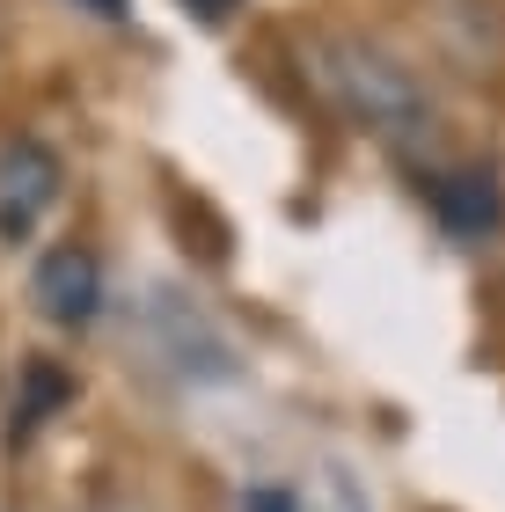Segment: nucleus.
I'll use <instances>...</instances> for the list:
<instances>
[{"label":"nucleus","instance_id":"obj_4","mask_svg":"<svg viewBox=\"0 0 505 512\" xmlns=\"http://www.w3.org/2000/svg\"><path fill=\"white\" fill-rule=\"evenodd\" d=\"M425 205L454 242H484L505 227V183L491 161H462V169H432L425 176Z\"/></svg>","mask_w":505,"mask_h":512},{"label":"nucleus","instance_id":"obj_1","mask_svg":"<svg viewBox=\"0 0 505 512\" xmlns=\"http://www.w3.org/2000/svg\"><path fill=\"white\" fill-rule=\"evenodd\" d=\"M308 66L323 81V96L352 118L359 132H374L388 154H418L432 139V96L396 52L366 44L359 30H323L308 44Z\"/></svg>","mask_w":505,"mask_h":512},{"label":"nucleus","instance_id":"obj_7","mask_svg":"<svg viewBox=\"0 0 505 512\" xmlns=\"http://www.w3.org/2000/svg\"><path fill=\"white\" fill-rule=\"evenodd\" d=\"M183 8H191L198 22H227V15H235V8H242V0H183Z\"/></svg>","mask_w":505,"mask_h":512},{"label":"nucleus","instance_id":"obj_3","mask_svg":"<svg viewBox=\"0 0 505 512\" xmlns=\"http://www.w3.org/2000/svg\"><path fill=\"white\" fill-rule=\"evenodd\" d=\"M30 308L52 330H88L103 315V264L88 242H52L30 264Z\"/></svg>","mask_w":505,"mask_h":512},{"label":"nucleus","instance_id":"obj_6","mask_svg":"<svg viewBox=\"0 0 505 512\" xmlns=\"http://www.w3.org/2000/svg\"><path fill=\"white\" fill-rule=\"evenodd\" d=\"M235 512H301V498H293L286 483H249Z\"/></svg>","mask_w":505,"mask_h":512},{"label":"nucleus","instance_id":"obj_8","mask_svg":"<svg viewBox=\"0 0 505 512\" xmlns=\"http://www.w3.org/2000/svg\"><path fill=\"white\" fill-rule=\"evenodd\" d=\"M81 8H96L103 22H118V15H125V0H81Z\"/></svg>","mask_w":505,"mask_h":512},{"label":"nucleus","instance_id":"obj_5","mask_svg":"<svg viewBox=\"0 0 505 512\" xmlns=\"http://www.w3.org/2000/svg\"><path fill=\"white\" fill-rule=\"evenodd\" d=\"M66 395H74V374H59L52 359H30V366H22V403H15V439H30Z\"/></svg>","mask_w":505,"mask_h":512},{"label":"nucleus","instance_id":"obj_2","mask_svg":"<svg viewBox=\"0 0 505 512\" xmlns=\"http://www.w3.org/2000/svg\"><path fill=\"white\" fill-rule=\"evenodd\" d=\"M66 191V161L44 147L37 132H15V139H0V242H30L44 213L59 205Z\"/></svg>","mask_w":505,"mask_h":512},{"label":"nucleus","instance_id":"obj_9","mask_svg":"<svg viewBox=\"0 0 505 512\" xmlns=\"http://www.w3.org/2000/svg\"><path fill=\"white\" fill-rule=\"evenodd\" d=\"M96 512H132V505H96Z\"/></svg>","mask_w":505,"mask_h":512}]
</instances>
